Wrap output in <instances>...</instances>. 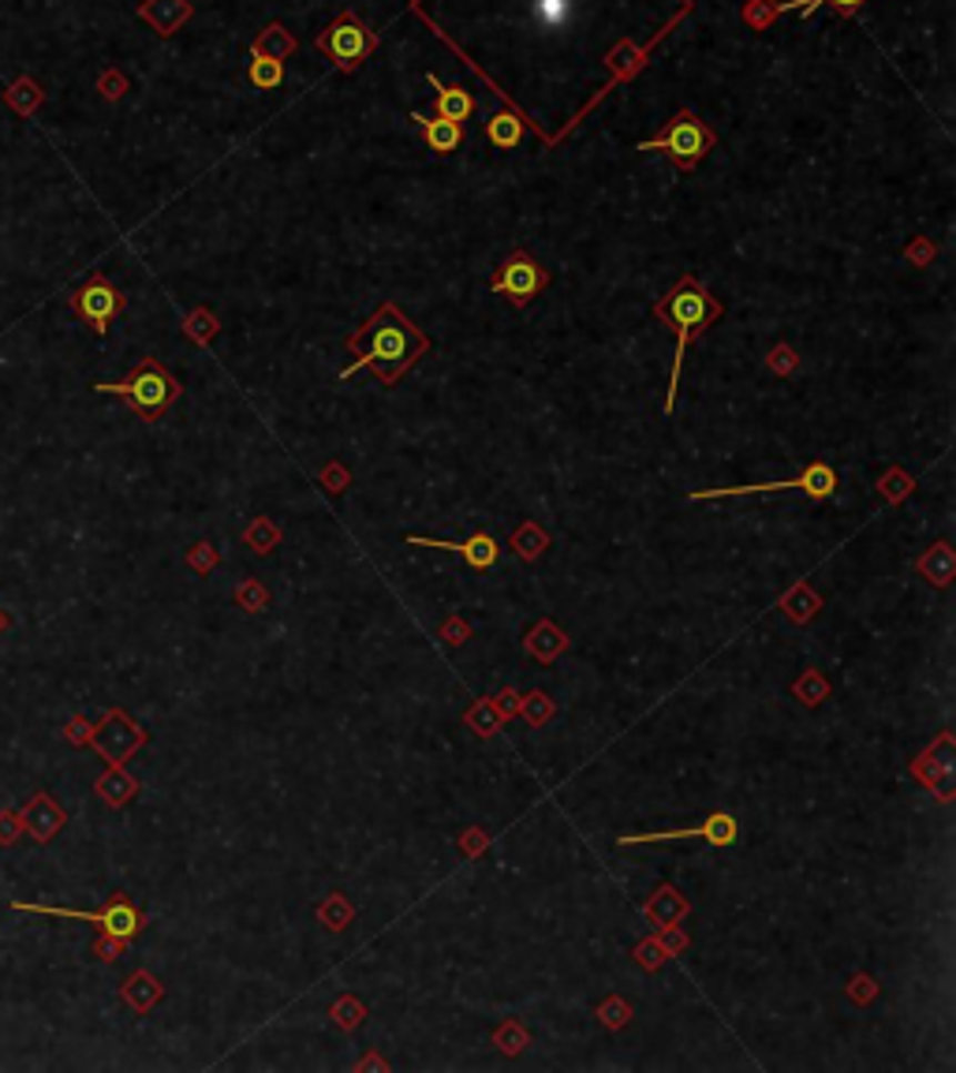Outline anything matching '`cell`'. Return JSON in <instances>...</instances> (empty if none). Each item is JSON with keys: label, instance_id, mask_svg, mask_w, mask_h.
I'll use <instances>...</instances> for the list:
<instances>
[{"label": "cell", "instance_id": "cell-38", "mask_svg": "<svg viewBox=\"0 0 956 1073\" xmlns=\"http://www.w3.org/2000/svg\"><path fill=\"white\" fill-rule=\"evenodd\" d=\"M539 19L546 27H557L568 19V0H539Z\"/></svg>", "mask_w": 956, "mask_h": 1073}, {"label": "cell", "instance_id": "cell-14", "mask_svg": "<svg viewBox=\"0 0 956 1073\" xmlns=\"http://www.w3.org/2000/svg\"><path fill=\"white\" fill-rule=\"evenodd\" d=\"M643 913H646V920H651V924L657 927V932H665V927H676L687 913H692V902H687V897H684L681 891H676V886L662 883L651 897H646Z\"/></svg>", "mask_w": 956, "mask_h": 1073}, {"label": "cell", "instance_id": "cell-4", "mask_svg": "<svg viewBox=\"0 0 956 1073\" xmlns=\"http://www.w3.org/2000/svg\"><path fill=\"white\" fill-rule=\"evenodd\" d=\"M714 142H717L714 131L703 124V117H698V112H692V109H681L670 120V128H665L662 136L640 142L635 150H643V153L657 150V153H665V158H670L676 169L687 172V169H695L698 161H703L706 153L714 150Z\"/></svg>", "mask_w": 956, "mask_h": 1073}, {"label": "cell", "instance_id": "cell-10", "mask_svg": "<svg viewBox=\"0 0 956 1073\" xmlns=\"http://www.w3.org/2000/svg\"><path fill=\"white\" fill-rule=\"evenodd\" d=\"M681 838H703V842L717 845V850H733L739 842V823L733 812H711L698 826H684V831H657V834H621L616 845H651V842H681Z\"/></svg>", "mask_w": 956, "mask_h": 1073}, {"label": "cell", "instance_id": "cell-23", "mask_svg": "<svg viewBox=\"0 0 956 1073\" xmlns=\"http://www.w3.org/2000/svg\"><path fill=\"white\" fill-rule=\"evenodd\" d=\"M546 546H550V531L542 524H534V520L520 524V531L512 535V550H516L523 561H539Z\"/></svg>", "mask_w": 956, "mask_h": 1073}, {"label": "cell", "instance_id": "cell-12", "mask_svg": "<svg viewBox=\"0 0 956 1073\" xmlns=\"http://www.w3.org/2000/svg\"><path fill=\"white\" fill-rule=\"evenodd\" d=\"M76 311L94 333H109V322L123 311V295L105 278H90L76 292Z\"/></svg>", "mask_w": 956, "mask_h": 1073}, {"label": "cell", "instance_id": "cell-29", "mask_svg": "<svg viewBox=\"0 0 956 1073\" xmlns=\"http://www.w3.org/2000/svg\"><path fill=\"white\" fill-rule=\"evenodd\" d=\"M464 719H467L471 730L482 733V738H493V733L501 730V722H505V714L497 711V703H493V700H482V703H475V708L464 714Z\"/></svg>", "mask_w": 956, "mask_h": 1073}, {"label": "cell", "instance_id": "cell-11", "mask_svg": "<svg viewBox=\"0 0 956 1073\" xmlns=\"http://www.w3.org/2000/svg\"><path fill=\"white\" fill-rule=\"evenodd\" d=\"M404 543L426 546V550H445V554H460L467 561V569H475V572L497 569V561H501V543L490 535V531H475V535L460 539V543H452V539H430V535H404Z\"/></svg>", "mask_w": 956, "mask_h": 1073}, {"label": "cell", "instance_id": "cell-6", "mask_svg": "<svg viewBox=\"0 0 956 1073\" xmlns=\"http://www.w3.org/2000/svg\"><path fill=\"white\" fill-rule=\"evenodd\" d=\"M318 49H322V53L333 60L341 71H352L378 49V34L370 27L359 23L355 16L344 12L341 19H333V23L318 34Z\"/></svg>", "mask_w": 956, "mask_h": 1073}, {"label": "cell", "instance_id": "cell-28", "mask_svg": "<svg viewBox=\"0 0 956 1073\" xmlns=\"http://www.w3.org/2000/svg\"><path fill=\"white\" fill-rule=\"evenodd\" d=\"M243 539H246V546H251L254 554H270V550L281 543V528H276L270 517H254Z\"/></svg>", "mask_w": 956, "mask_h": 1073}, {"label": "cell", "instance_id": "cell-2", "mask_svg": "<svg viewBox=\"0 0 956 1073\" xmlns=\"http://www.w3.org/2000/svg\"><path fill=\"white\" fill-rule=\"evenodd\" d=\"M725 307L722 300H714L711 292L703 289V281H695L692 273L681 278L673 284L670 292L662 295V300L654 303V319L662 325H670L676 333V360H673V374H670V390H665V415H673V404H676V390H681V371H684V355L687 349L703 337L711 325L722 319Z\"/></svg>", "mask_w": 956, "mask_h": 1073}, {"label": "cell", "instance_id": "cell-31", "mask_svg": "<svg viewBox=\"0 0 956 1073\" xmlns=\"http://www.w3.org/2000/svg\"><path fill=\"white\" fill-rule=\"evenodd\" d=\"M553 700L550 696H542V692H527V696H520L516 703V714L520 719H527L531 725H546L553 719Z\"/></svg>", "mask_w": 956, "mask_h": 1073}, {"label": "cell", "instance_id": "cell-21", "mask_svg": "<svg viewBox=\"0 0 956 1073\" xmlns=\"http://www.w3.org/2000/svg\"><path fill=\"white\" fill-rule=\"evenodd\" d=\"M781 610H785L796 625H807V621L822 610V599L811 591V584H796L785 599H781Z\"/></svg>", "mask_w": 956, "mask_h": 1073}, {"label": "cell", "instance_id": "cell-30", "mask_svg": "<svg viewBox=\"0 0 956 1073\" xmlns=\"http://www.w3.org/2000/svg\"><path fill=\"white\" fill-rule=\"evenodd\" d=\"M912 490H916V479L904 472V468H889L886 479H878V494L886 498L889 505H900L904 498L912 494Z\"/></svg>", "mask_w": 956, "mask_h": 1073}, {"label": "cell", "instance_id": "cell-18", "mask_svg": "<svg viewBox=\"0 0 956 1073\" xmlns=\"http://www.w3.org/2000/svg\"><path fill=\"white\" fill-rule=\"evenodd\" d=\"M916 569H919V576L923 580H930L934 588H949L953 584V546L949 543H934L927 554H923L916 561Z\"/></svg>", "mask_w": 956, "mask_h": 1073}, {"label": "cell", "instance_id": "cell-1", "mask_svg": "<svg viewBox=\"0 0 956 1073\" xmlns=\"http://www.w3.org/2000/svg\"><path fill=\"white\" fill-rule=\"evenodd\" d=\"M348 352L355 355V363L344 367L341 378H352L366 367V371L378 374L382 385H396L430 352V337L396 303H382L348 337Z\"/></svg>", "mask_w": 956, "mask_h": 1073}, {"label": "cell", "instance_id": "cell-41", "mask_svg": "<svg viewBox=\"0 0 956 1073\" xmlns=\"http://www.w3.org/2000/svg\"><path fill=\"white\" fill-rule=\"evenodd\" d=\"M769 367H774L777 374H793V371H796V355H793V349H785V344H777V349L769 352Z\"/></svg>", "mask_w": 956, "mask_h": 1073}, {"label": "cell", "instance_id": "cell-27", "mask_svg": "<svg viewBox=\"0 0 956 1073\" xmlns=\"http://www.w3.org/2000/svg\"><path fill=\"white\" fill-rule=\"evenodd\" d=\"M829 692H834V689H829V681L822 678L818 670H807L804 678H799V681L793 684V696H796L799 703H807V708H818V703H826V700H829Z\"/></svg>", "mask_w": 956, "mask_h": 1073}, {"label": "cell", "instance_id": "cell-39", "mask_svg": "<svg viewBox=\"0 0 956 1073\" xmlns=\"http://www.w3.org/2000/svg\"><path fill=\"white\" fill-rule=\"evenodd\" d=\"M322 487L333 490V494H341V490L352 487V475H348L341 464H325L322 468Z\"/></svg>", "mask_w": 956, "mask_h": 1073}, {"label": "cell", "instance_id": "cell-37", "mask_svg": "<svg viewBox=\"0 0 956 1073\" xmlns=\"http://www.w3.org/2000/svg\"><path fill=\"white\" fill-rule=\"evenodd\" d=\"M635 957L643 962V969H657L665 962V946H662V935H654V939H646V943H640V950H635Z\"/></svg>", "mask_w": 956, "mask_h": 1073}, {"label": "cell", "instance_id": "cell-15", "mask_svg": "<svg viewBox=\"0 0 956 1073\" xmlns=\"http://www.w3.org/2000/svg\"><path fill=\"white\" fill-rule=\"evenodd\" d=\"M426 79H430V87L437 90V98H434V117L452 120V124H464V120L471 117V112H475V98H471L464 87H445L437 76H426Z\"/></svg>", "mask_w": 956, "mask_h": 1073}, {"label": "cell", "instance_id": "cell-34", "mask_svg": "<svg viewBox=\"0 0 956 1073\" xmlns=\"http://www.w3.org/2000/svg\"><path fill=\"white\" fill-rule=\"evenodd\" d=\"M845 995H848L856 1006L875 1003V999H878V980H875V976H867V973L852 976V980H848V987H845Z\"/></svg>", "mask_w": 956, "mask_h": 1073}, {"label": "cell", "instance_id": "cell-25", "mask_svg": "<svg viewBox=\"0 0 956 1073\" xmlns=\"http://www.w3.org/2000/svg\"><path fill=\"white\" fill-rule=\"evenodd\" d=\"M251 68H246V79H251L254 87H262V90H273V87H281V79H284V60H276V57H265V53H251Z\"/></svg>", "mask_w": 956, "mask_h": 1073}, {"label": "cell", "instance_id": "cell-17", "mask_svg": "<svg viewBox=\"0 0 956 1073\" xmlns=\"http://www.w3.org/2000/svg\"><path fill=\"white\" fill-rule=\"evenodd\" d=\"M27 826H30V834H34V842H49V838L64 826V812L57 809L53 796H34L27 809Z\"/></svg>", "mask_w": 956, "mask_h": 1073}, {"label": "cell", "instance_id": "cell-36", "mask_svg": "<svg viewBox=\"0 0 956 1073\" xmlns=\"http://www.w3.org/2000/svg\"><path fill=\"white\" fill-rule=\"evenodd\" d=\"M822 4H834L837 12L848 16V12H856L863 0H785L781 8H788V12H815V8H822Z\"/></svg>", "mask_w": 956, "mask_h": 1073}, {"label": "cell", "instance_id": "cell-22", "mask_svg": "<svg viewBox=\"0 0 956 1073\" xmlns=\"http://www.w3.org/2000/svg\"><path fill=\"white\" fill-rule=\"evenodd\" d=\"M135 793H139V782L131 779V774H123L120 766H112L105 779L98 782V796H105L112 809H123V804H128Z\"/></svg>", "mask_w": 956, "mask_h": 1073}, {"label": "cell", "instance_id": "cell-40", "mask_svg": "<svg viewBox=\"0 0 956 1073\" xmlns=\"http://www.w3.org/2000/svg\"><path fill=\"white\" fill-rule=\"evenodd\" d=\"M188 561L194 565V572H202V576H205V572H210L213 565H218V550H213L210 543H199V546H194L191 554H188Z\"/></svg>", "mask_w": 956, "mask_h": 1073}, {"label": "cell", "instance_id": "cell-3", "mask_svg": "<svg viewBox=\"0 0 956 1073\" xmlns=\"http://www.w3.org/2000/svg\"><path fill=\"white\" fill-rule=\"evenodd\" d=\"M94 393H112V397H123L135 412L153 423V419H161L169 412L172 404L180 401V382L172 378L158 360H142L135 371H131L128 382H98Z\"/></svg>", "mask_w": 956, "mask_h": 1073}, {"label": "cell", "instance_id": "cell-43", "mask_svg": "<svg viewBox=\"0 0 956 1073\" xmlns=\"http://www.w3.org/2000/svg\"><path fill=\"white\" fill-rule=\"evenodd\" d=\"M123 943H128V939L105 935V939H101V943H98V954L105 957V962H117V954H120V946H123Z\"/></svg>", "mask_w": 956, "mask_h": 1073}, {"label": "cell", "instance_id": "cell-26", "mask_svg": "<svg viewBox=\"0 0 956 1073\" xmlns=\"http://www.w3.org/2000/svg\"><path fill=\"white\" fill-rule=\"evenodd\" d=\"M352 916H355V909L344 894H329L325 902L318 905V920H322L329 932H344V927L352 924Z\"/></svg>", "mask_w": 956, "mask_h": 1073}, {"label": "cell", "instance_id": "cell-35", "mask_svg": "<svg viewBox=\"0 0 956 1073\" xmlns=\"http://www.w3.org/2000/svg\"><path fill=\"white\" fill-rule=\"evenodd\" d=\"M628 1017H632V1006L624 1003V999H605V1003L598 1006V1021L613 1032L628 1025Z\"/></svg>", "mask_w": 956, "mask_h": 1073}, {"label": "cell", "instance_id": "cell-20", "mask_svg": "<svg viewBox=\"0 0 956 1073\" xmlns=\"http://www.w3.org/2000/svg\"><path fill=\"white\" fill-rule=\"evenodd\" d=\"M523 131H527V128H523V120L516 117V112H497V117L486 120V139L493 142V147H501V150L520 147Z\"/></svg>", "mask_w": 956, "mask_h": 1073}, {"label": "cell", "instance_id": "cell-33", "mask_svg": "<svg viewBox=\"0 0 956 1073\" xmlns=\"http://www.w3.org/2000/svg\"><path fill=\"white\" fill-rule=\"evenodd\" d=\"M235 602H240L243 610L259 613V610L270 606V595H265V588L259 584V580H243V584L235 588Z\"/></svg>", "mask_w": 956, "mask_h": 1073}, {"label": "cell", "instance_id": "cell-42", "mask_svg": "<svg viewBox=\"0 0 956 1073\" xmlns=\"http://www.w3.org/2000/svg\"><path fill=\"white\" fill-rule=\"evenodd\" d=\"M441 636H445L449 643H464V640H471V629L460 618H449L445 625H441Z\"/></svg>", "mask_w": 956, "mask_h": 1073}, {"label": "cell", "instance_id": "cell-19", "mask_svg": "<svg viewBox=\"0 0 956 1073\" xmlns=\"http://www.w3.org/2000/svg\"><path fill=\"white\" fill-rule=\"evenodd\" d=\"M161 995H164V987L153 973H135L128 984H123V999H128V1006L135 1010V1014H150V1010L161 1003Z\"/></svg>", "mask_w": 956, "mask_h": 1073}, {"label": "cell", "instance_id": "cell-13", "mask_svg": "<svg viewBox=\"0 0 956 1073\" xmlns=\"http://www.w3.org/2000/svg\"><path fill=\"white\" fill-rule=\"evenodd\" d=\"M568 648H572V640L564 636L557 621H550V618L534 621V625L527 629V636H523V651H527L534 662H542V666L557 662Z\"/></svg>", "mask_w": 956, "mask_h": 1073}, {"label": "cell", "instance_id": "cell-5", "mask_svg": "<svg viewBox=\"0 0 956 1073\" xmlns=\"http://www.w3.org/2000/svg\"><path fill=\"white\" fill-rule=\"evenodd\" d=\"M841 479L826 460H811L796 479H774V483H747V487H717V490H695L692 502H717V498H747V494H777V490H799L811 502H829L837 494Z\"/></svg>", "mask_w": 956, "mask_h": 1073}, {"label": "cell", "instance_id": "cell-7", "mask_svg": "<svg viewBox=\"0 0 956 1073\" xmlns=\"http://www.w3.org/2000/svg\"><path fill=\"white\" fill-rule=\"evenodd\" d=\"M16 909H23V913H41V916L90 920V924H98L105 935H117V939H135L142 932V913L123 894H117L105 909H98V913H87V909L79 913V909H57V905H27V902H16Z\"/></svg>", "mask_w": 956, "mask_h": 1073}, {"label": "cell", "instance_id": "cell-8", "mask_svg": "<svg viewBox=\"0 0 956 1073\" xmlns=\"http://www.w3.org/2000/svg\"><path fill=\"white\" fill-rule=\"evenodd\" d=\"M550 284V273L542 262H534L527 251H512L505 262L497 265V273H493L490 289L497 295H505L516 307H527L534 295Z\"/></svg>", "mask_w": 956, "mask_h": 1073}, {"label": "cell", "instance_id": "cell-9", "mask_svg": "<svg viewBox=\"0 0 956 1073\" xmlns=\"http://www.w3.org/2000/svg\"><path fill=\"white\" fill-rule=\"evenodd\" d=\"M142 744H147V733H142V725L123 711H109L105 719L94 725V733H90V749H94L101 760H109V766H123Z\"/></svg>", "mask_w": 956, "mask_h": 1073}, {"label": "cell", "instance_id": "cell-24", "mask_svg": "<svg viewBox=\"0 0 956 1073\" xmlns=\"http://www.w3.org/2000/svg\"><path fill=\"white\" fill-rule=\"evenodd\" d=\"M493 1044L505 1051V1055H520V1051L531 1044V1032L520 1017H505L497 1029H493Z\"/></svg>", "mask_w": 956, "mask_h": 1073}, {"label": "cell", "instance_id": "cell-44", "mask_svg": "<svg viewBox=\"0 0 956 1073\" xmlns=\"http://www.w3.org/2000/svg\"><path fill=\"white\" fill-rule=\"evenodd\" d=\"M460 850H464V856H475L479 850H486V834H482V831H467L464 842H460Z\"/></svg>", "mask_w": 956, "mask_h": 1073}, {"label": "cell", "instance_id": "cell-32", "mask_svg": "<svg viewBox=\"0 0 956 1073\" xmlns=\"http://www.w3.org/2000/svg\"><path fill=\"white\" fill-rule=\"evenodd\" d=\"M329 1017H333V1021H336V1025H341L344 1032H352V1029L359 1025V1021H363V1017H366V1006H363V1003H359V999H355V995H344V999H341V1003H336L333 1010H329Z\"/></svg>", "mask_w": 956, "mask_h": 1073}, {"label": "cell", "instance_id": "cell-16", "mask_svg": "<svg viewBox=\"0 0 956 1073\" xmlns=\"http://www.w3.org/2000/svg\"><path fill=\"white\" fill-rule=\"evenodd\" d=\"M411 120L423 124V139L434 153H456L464 147V124H452V120H441V117H423V112H415Z\"/></svg>", "mask_w": 956, "mask_h": 1073}, {"label": "cell", "instance_id": "cell-45", "mask_svg": "<svg viewBox=\"0 0 956 1073\" xmlns=\"http://www.w3.org/2000/svg\"><path fill=\"white\" fill-rule=\"evenodd\" d=\"M355 1070H385V1062L382 1059H374V1055H370V1059H363V1062H359V1066Z\"/></svg>", "mask_w": 956, "mask_h": 1073}]
</instances>
